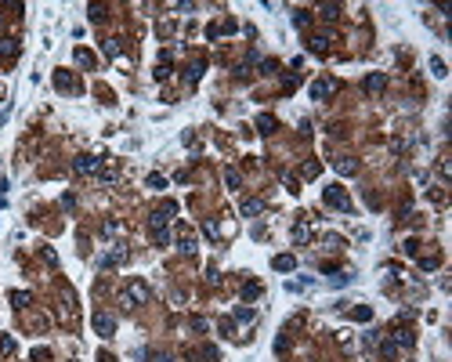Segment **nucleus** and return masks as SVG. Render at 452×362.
<instances>
[{"label":"nucleus","instance_id":"28","mask_svg":"<svg viewBox=\"0 0 452 362\" xmlns=\"http://www.w3.org/2000/svg\"><path fill=\"white\" fill-rule=\"evenodd\" d=\"M351 319L355 323H369V319H373V308H351Z\"/></svg>","mask_w":452,"mask_h":362},{"label":"nucleus","instance_id":"3","mask_svg":"<svg viewBox=\"0 0 452 362\" xmlns=\"http://www.w3.org/2000/svg\"><path fill=\"white\" fill-rule=\"evenodd\" d=\"M102 167H105V159H102V156H76V159H72V171H76V174H84V178L102 174Z\"/></svg>","mask_w":452,"mask_h":362},{"label":"nucleus","instance_id":"39","mask_svg":"<svg viewBox=\"0 0 452 362\" xmlns=\"http://www.w3.org/2000/svg\"><path fill=\"white\" fill-rule=\"evenodd\" d=\"M380 355H384V358H394V355H398V348H394L391 341H384V344H380Z\"/></svg>","mask_w":452,"mask_h":362},{"label":"nucleus","instance_id":"22","mask_svg":"<svg viewBox=\"0 0 452 362\" xmlns=\"http://www.w3.org/2000/svg\"><path fill=\"white\" fill-rule=\"evenodd\" d=\"M261 294H264V286H261V283H246V286H242V301H257Z\"/></svg>","mask_w":452,"mask_h":362},{"label":"nucleus","instance_id":"15","mask_svg":"<svg viewBox=\"0 0 452 362\" xmlns=\"http://www.w3.org/2000/svg\"><path fill=\"white\" fill-rule=\"evenodd\" d=\"M271 268H275V272H293V268H297V257H293V254H275V257H271Z\"/></svg>","mask_w":452,"mask_h":362},{"label":"nucleus","instance_id":"27","mask_svg":"<svg viewBox=\"0 0 452 362\" xmlns=\"http://www.w3.org/2000/svg\"><path fill=\"white\" fill-rule=\"evenodd\" d=\"M76 65H84V69H94V55L80 47V51H76Z\"/></svg>","mask_w":452,"mask_h":362},{"label":"nucleus","instance_id":"46","mask_svg":"<svg viewBox=\"0 0 452 362\" xmlns=\"http://www.w3.org/2000/svg\"><path fill=\"white\" fill-rule=\"evenodd\" d=\"M405 254H413V257L420 254V243H416V239H409V243H405Z\"/></svg>","mask_w":452,"mask_h":362},{"label":"nucleus","instance_id":"11","mask_svg":"<svg viewBox=\"0 0 452 362\" xmlns=\"http://www.w3.org/2000/svg\"><path fill=\"white\" fill-rule=\"evenodd\" d=\"M174 214H178V203H174V199H167L163 207H156V210H152V218H148V221H159V225H167Z\"/></svg>","mask_w":452,"mask_h":362},{"label":"nucleus","instance_id":"20","mask_svg":"<svg viewBox=\"0 0 452 362\" xmlns=\"http://www.w3.org/2000/svg\"><path fill=\"white\" fill-rule=\"evenodd\" d=\"M325 275H330L333 286H347V283H351V272H333V268H325Z\"/></svg>","mask_w":452,"mask_h":362},{"label":"nucleus","instance_id":"9","mask_svg":"<svg viewBox=\"0 0 452 362\" xmlns=\"http://www.w3.org/2000/svg\"><path fill=\"white\" fill-rule=\"evenodd\" d=\"M18 40H11V36H0V62H15L18 58Z\"/></svg>","mask_w":452,"mask_h":362},{"label":"nucleus","instance_id":"43","mask_svg":"<svg viewBox=\"0 0 452 362\" xmlns=\"http://www.w3.org/2000/svg\"><path fill=\"white\" fill-rule=\"evenodd\" d=\"M221 333L224 337H235V323H232V319H224V323H221Z\"/></svg>","mask_w":452,"mask_h":362},{"label":"nucleus","instance_id":"31","mask_svg":"<svg viewBox=\"0 0 452 362\" xmlns=\"http://www.w3.org/2000/svg\"><path fill=\"white\" fill-rule=\"evenodd\" d=\"M337 15H340V4H322V18L325 22H333Z\"/></svg>","mask_w":452,"mask_h":362},{"label":"nucleus","instance_id":"8","mask_svg":"<svg viewBox=\"0 0 452 362\" xmlns=\"http://www.w3.org/2000/svg\"><path fill=\"white\" fill-rule=\"evenodd\" d=\"M362 87H365L369 94H380V91H387V73H369V76L362 80Z\"/></svg>","mask_w":452,"mask_h":362},{"label":"nucleus","instance_id":"16","mask_svg":"<svg viewBox=\"0 0 452 362\" xmlns=\"http://www.w3.org/2000/svg\"><path fill=\"white\" fill-rule=\"evenodd\" d=\"M308 47H311V55L325 58V55H330V36H311V40H308Z\"/></svg>","mask_w":452,"mask_h":362},{"label":"nucleus","instance_id":"1","mask_svg":"<svg viewBox=\"0 0 452 362\" xmlns=\"http://www.w3.org/2000/svg\"><path fill=\"white\" fill-rule=\"evenodd\" d=\"M119 301L127 304V308H141V304L152 301V286L145 283V279H131V283L119 290Z\"/></svg>","mask_w":452,"mask_h":362},{"label":"nucleus","instance_id":"40","mask_svg":"<svg viewBox=\"0 0 452 362\" xmlns=\"http://www.w3.org/2000/svg\"><path fill=\"white\" fill-rule=\"evenodd\" d=\"M203 232H207L210 239H217V235H221V228H217V221H207V225H203Z\"/></svg>","mask_w":452,"mask_h":362},{"label":"nucleus","instance_id":"25","mask_svg":"<svg viewBox=\"0 0 452 362\" xmlns=\"http://www.w3.org/2000/svg\"><path fill=\"white\" fill-rule=\"evenodd\" d=\"M308 239H311V228L308 225H293V243L300 247V243H308Z\"/></svg>","mask_w":452,"mask_h":362},{"label":"nucleus","instance_id":"35","mask_svg":"<svg viewBox=\"0 0 452 362\" xmlns=\"http://www.w3.org/2000/svg\"><path fill=\"white\" fill-rule=\"evenodd\" d=\"M308 22H311V15H308V11H297V15H293V26H297V29H304Z\"/></svg>","mask_w":452,"mask_h":362},{"label":"nucleus","instance_id":"2","mask_svg":"<svg viewBox=\"0 0 452 362\" xmlns=\"http://www.w3.org/2000/svg\"><path fill=\"white\" fill-rule=\"evenodd\" d=\"M322 199H325V207H333V210H344V214H351L355 207H351V199H347V192L340 188V185H330L322 192Z\"/></svg>","mask_w":452,"mask_h":362},{"label":"nucleus","instance_id":"23","mask_svg":"<svg viewBox=\"0 0 452 362\" xmlns=\"http://www.w3.org/2000/svg\"><path fill=\"white\" fill-rule=\"evenodd\" d=\"M224 181H228V188H242V174L235 167H224Z\"/></svg>","mask_w":452,"mask_h":362},{"label":"nucleus","instance_id":"7","mask_svg":"<svg viewBox=\"0 0 452 362\" xmlns=\"http://www.w3.org/2000/svg\"><path fill=\"white\" fill-rule=\"evenodd\" d=\"M123 261H127V247H123V243H116L102 261H98V268H116V264H123Z\"/></svg>","mask_w":452,"mask_h":362},{"label":"nucleus","instance_id":"19","mask_svg":"<svg viewBox=\"0 0 452 362\" xmlns=\"http://www.w3.org/2000/svg\"><path fill=\"white\" fill-rule=\"evenodd\" d=\"M257 131H261V134H271V131H275V116H271V112H261V116H257Z\"/></svg>","mask_w":452,"mask_h":362},{"label":"nucleus","instance_id":"4","mask_svg":"<svg viewBox=\"0 0 452 362\" xmlns=\"http://www.w3.org/2000/svg\"><path fill=\"white\" fill-rule=\"evenodd\" d=\"M330 94H337V80L333 76H322V80L311 84V102H325Z\"/></svg>","mask_w":452,"mask_h":362},{"label":"nucleus","instance_id":"5","mask_svg":"<svg viewBox=\"0 0 452 362\" xmlns=\"http://www.w3.org/2000/svg\"><path fill=\"white\" fill-rule=\"evenodd\" d=\"M387 341H391L394 348H405V351H409V348L416 344V333L409 330V326H398V330H391V333H387Z\"/></svg>","mask_w":452,"mask_h":362},{"label":"nucleus","instance_id":"41","mask_svg":"<svg viewBox=\"0 0 452 362\" xmlns=\"http://www.w3.org/2000/svg\"><path fill=\"white\" fill-rule=\"evenodd\" d=\"M40 257H44V261H47V264H58V254H55V250H51V247H44V250H40Z\"/></svg>","mask_w":452,"mask_h":362},{"label":"nucleus","instance_id":"44","mask_svg":"<svg viewBox=\"0 0 452 362\" xmlns=\"http://www.w3.org/2000/svg\"><path fill=\"white\" fill-rule=\"evenodd\" d=\"M275 69H279L275 58H264V62H261V73H275Z\"/></svg>","mask_w":452,"mask_h":362},{"label":"nucleus","instance_id":"26","mask_svg":"<svg viewBox=\"0 0 452 362\" xmlns=\"http://www.w3.org/2000/svg\"><path fill=\"white\" fill-rule=\"evenodd\" d=\"M188 330H195V333H207V330H210V323H207L203 315H192V319H188Z\"/></svg>","mask_w":452,"mask_h":362},{"label":"nucleus","instance_id":"13","mask_svg":"<svg viewBox=\"0 0 452 362\" xmlns=\"http://www.w3.org/2000/svg\"><path fill=\"white\" fill-rule=\"evenodd\" d=\"M178 250L181 254H195V232L192 228H178Z\"/></svg>","mask_w":452,"mask_h":362},{"label":"nucleus","instance_id":"36","mask_svg":"<svg viewBox=\"0 0 452 362\" xmlns=\"http://www.w3.org/2000/svg\"><path fill=\"white\" fill-rule=\"evenodd\" d=\"M431 73H434V76H445V62H441V58H438V55H434V58H431Z\"/></svg>","mask_w":452,"mask_h":362},{"label":"nucleus","instance_id":"24","mask_svg":"<svg viewBox=\"0 0 452 362\" xmlns=\"http://www.w3.org/2000/svg\"><path fill=\"white\" fill-rule=\"evenodd\" d=\"M29 301H33L29 290H15V294H11V304H15V308H29Z\"/></svg>","mask_w":452,"mask_h":362},{"label":"nucleus","instance_id":"32","mask_svg":"<svg viewBox=\"0 0 452 362\" xmlns=\"http://www.w3.org/2000/svg\"><path fill=\"white\" fill-rule=\"evenodd\" d=\"M119 51H123L119 40H105V55H109V58H119Z\"/></svg>","mask_w":452,"mask_h":362},{"label":"nucleus","instance_id":"10","mask_svg":"<svg viewBox=\"0 0 452 362\" xmlns=\"http://www.w3.org/2000/svg\"><path fill=\"white\" fill-rule=\"evenodd\" d=\"M148 235H152L156 247H167V243H170V228L159 225V221H148Z\"/></svg>","mask_w":452,"mask_h":362},{"label":"nucleus","instance_id":"14","mask_svg":"<svg viewBox=\"0 0 452 362\" xmlns=\"http://www.w3.org/2000/svg\"><path fill=\"white\" fill-rule=\"evenodd\" d=\"M333 167H337V174L351 178V174H358V159L355 156H340V159H333Z\"/></svg>","mask_w":452,"mask_h":362},{"label":"nucleus","instance_id":"45","mask_svg":"<svg viewBox=\"0 0 452 362\" xmlns=\"http://www.w3.org/2000/svg\"><path fill=\"white\" fill-rule=\"evenodd\" d=\"M102 15H105V8H102V4H91V22H98Z\"/></svg>","mask_w":452,"mask_h":362},{"label":"nucleus","instance_id":"42","mask_svg":"<svg viewBox=\"0 0 452 362\" xmlns=\"http://www.w3.org/2000/svg\"><path fill=\"white\" fill-rule=\"evenodd\" d=\"M148 358H152V362H174V355H167V351H152Z\"/></svg>","mask_w":452,"mask_h":362},{"label":"nucleus","instance_id":"34","mask_svg":"<svg viewBox=\"0 0 452 362\" xmlns=\"http://www.w3.org/2000/svg\"><path fill=\"white\" fill-rule=\"evenodd\" d=\"M148 188H167V178H163V174H148Z\"/></svg>","mask_w":452,"mask_h":362},{"label":"nucleus","instance_id":"17","mask_svg":"<svg viewBox=\"0 0 452 362\" xmlns=\"http://www.w3.org/2000/svg\"><path fill=\"white\" fill-rule=\"evenodd\" d=\"M261 210H264V199H242V207H239L242 218H257Z\"/></svg>","mask_w":452,"mask_h":362},{"label":"nucleus","instance_id":"21","mask_svg":"<svg viewBox=\"0 0 452 362\" xmlns=\"http://www.w3.org/2000/svg\"><path fill=\"white\" fill-rule=\"evenodd\" d=\"M203 69H207V62H192V65H188V73H185V80H188V84H199Z\"/></svg>","mask_w":452,"mask_h":362},{"label":"nucleus","instance_id":"6","mask_svg":"<svg viewBox=\"0 0 452 362\" xmlns=\"http://www.w3.org/2000/svg\"><path fill=\"white\" fill-rule=\"evenodd\" d=\"M94 333H98V337H105V341L116 333V319H112L109 311H98V315H94Z\"/></svg>","mask_w":452,"mask_h":362},{"label":"nucleus","instance_id":"33","mask_svg":"<svg viewBox=\"0 0 452 362\" xmlns=\"http://www.w3.org/2000/svg\"><path fill=\"white\" fill-rule=\"evenodd\" d=\"M235 319L239 323H254V308H235Z\"/></svg>","mask_w":452,"mask_h":362},{"label":"nucleus","instance_id":"18","mask_svg":"<svg viewBox=\"0 0 452 362\" xmlns=\"http://www.w3.org/2000/svg\"><path fill=\"white\" fill-rule=\"evenodd\" d=\"M192 358H199V362H217V358H221V351H217L214 344H207V348H199Z\"/></svg>","mask_w":452,"mask_h":362},{"label":"nucleus","instance_id":"38","mask_svg":"<svg viewBox=\"0 0 452 362\" xmlns=\"http://www.w3.org/2000/svg\"><path fill=\"white\" fill-rule=\"evenodd\" d=\"M98 181H102V185H116V171H105V167H102V174H98Z\"/></svg>","mask_w":452,"mask_h":362},{"label":"nucleus","instance_id":"37","mask_svg":"<svg viewBox=\"0 0 452 362\" xmlns=\"http://www.w3.org/2000/svg\"><path fill=\"white\" fill-rule=\"evenodd\" d=\"M318 171H322L318 163H304V167H300V174H304V178H318Z\"/></svg>","mask_w":452,"mask_h":362},{"label":"nucleus","instance_id":"29","mask_svg":"<svg viewBox=\"0 0 452 362\" xmlns=\"http://www.w3.org/2000/svg\"><path fill=\"white\" fill-rule=\"evenodd\" d=\"M0 355H15V337L0 333Z\"/></svg>","mask_w":452,"mask_h":362},{"label":"nucleus","instance_id":"12","mask_svg":"<svg viewBox=\"0 0 452 362\" xmlns=\"http://www.w3.org/2000/svg\"><path fill=\"white\" fill-rule=\"evenodd\" d=\"M55 87H58L62 94H76V91H80V87H76V80H72L65 69H58V73H55Z\"/></svg>","mask_w":452,"mask_h":362},{"label":"nucleus","instance_id":"30","mask_svg":"<svg viewBox=\"0 0 452 362\" xmlns=\"http://www.w3.org/2000/svg\"><path fill=\"white\" fill-rule=\"evenodd\" d=\"M438 264H441V257H438V254H431V257H420V268H423V272H434Z\"/></svg>","mask_w":452,"mask_h":362}]
</instances>
